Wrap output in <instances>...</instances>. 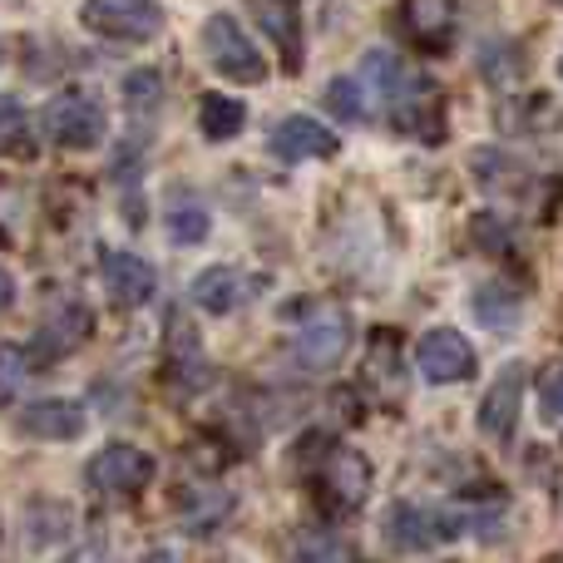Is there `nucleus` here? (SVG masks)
Masks as SVG:
<instances>
[{
  "label": "nucleus",
  "mask_w": 563,
  "mask_h": 563,
  "mask_svg": "<svg viewBox=\"0 0 563 563\" xmlns=\"http://www.w3.org/2000/svg\"><path fill=\"white\" fill-rule=\"evenodd\" d=\"M356 75L371 89V99L390 109L396 129H416V114H426L430 99H435V85L420 69H410L400 55H390V49H366Z\"/></svg>",
  "instance_id": "f257e3e1"
},
{
  "label": "nucleus",
  "mask_w": 563,
  "mask_h": 563,
  "mask_svg": "<svg viewBox=\"0 0 563 563\" xmlns=\"http://www.w3.org/2000/svg\"><path fill=\"white\" fill-rule=\"evenodd\" d=\"M380 534L396 554H430V549H445L465 534V519L445 505H426V499H400L386 509L380 519Z\"/></svg>",
  "instance_id": "f03ea898"
},
{
  "label": "nucleus",
  "mask_w": 563,
  "mask_h": 563,
  "mask_svg": "<svg viewBox=\"0 0 563 563\" xmlns=\"http://www.w3.org/2000/svg\"><path fill=\"white\" fill-rule=\"evenodd\" d=\"M203 59L223 79H233V85H263V79H267L263 49L253 45V35H247V30L238 25L228 10H218V15L203 20Z\"/></svg>",
  "instance_id": "7ed1b4c3"
},
{
  "label": "nucleus",
  "mask_w": 563,
  "mask_h": 563,
  "mask_svg": "<svg viewBox=\"0 0 563 563\" xmlns=\"http://www.w3.org/2000/svg\"><path fill=\"white\" fill-rule=\"evenodd\" d=\"M79 20L104 40L148 45V40L164 30V5H158V0H85Z\"/></svg>",
  "instance_id": "20e7f679"
},
{
  "label": "nucleus",
  "mask_w": 563,
  "mask_h": 563,
  "mask_svg": "<svg viewBox=\"0 0 563 563\" xmlns=\"http://www.w3.org/2000/svg\"><path fill=\"white\" fill-rule=\"evenodd\" d=\"M416 371L430 386H460L475 376V346L455 327H430L416 341Z\"/></svg>",
  "instance_id": "39448f33"
},
{
  "label": "nucleus",
  "mask_w": 563,
  "mask_h": 563,
  "mask_svg": "<svg viewBox=\"0 0 563 563\" xmlns=\"http://www.w3.org/2000/svg\"><path fill=\"white\" fill-rule=\"evenodd\" d=\"M45 124H49V139H55V144H65V148H95V144H104L109 119H104V109H99L95 95H85V89H69V95H59L55 104H49Z\"/></svg>",
  "instance_id": "423d86ee"
},
{
  "label": "nucleus",
  "mask_w": 563,
  "mask_h": 563,
  "mask_svg": "<svg viewBox=\"0 0 563 563\" xmlns=\"http://www.w3.org/2000/svg\"><path fill=\"white\" fill-rule=\"evenodd\" d=\"M346 346H351V321L341 317V311H321V317H311L307 327L297 331V341H291V361H297V371L321 376V371L341 366Z\"/></svg>",
  "instance_id": "0eeeda50"
},
{
  "label": "nucleus",
  "mask_w": 563,
  "mask_h": 563,
  "mask_svg": "<svg viewBox=\"0 0 563 563\" xmlns=\"http://www.w3.org/2000/svg\"><path fill=\"white\" fill-rule=\"evenodd\" d=\"M148 479H154V455L139 445H104L95 455V465H89V485L119 499L148 489Z\"/></svg>",
  "instance_id": "6e6552de"
},
{
  "label": "nucleus",
  "mask_w": 563,
  "mask_h": 563,
  "mask_svg": "<svg viewBox=\"0 0 563 563\" xmlns=\"http://www.w3.org/2000/svg\"><path fill=\"white\" fill-rule=\"evenodd\" d=\"M525 376L529 371L519 366H505L495 380H489V390H485V400H479V435L485 440H495V445H505L509 435H515V426H519V406H525Z\"/></svg>",
  "instance_id": "1a4fd4ad"
},
{
  "label": "nucleus",
  "mask_w": 563,
  "mask_h": 563,
  "mask_svg": "<svg viewBox=\"0 0 563 563\" xmlns=\"http://www.w3.org/2000/svg\"><path fill=\"white\" fill-rule=\"evenodd\" d=\"M267 144H273V154L282 158V164H311V158H331V154H336L341 139L331 134L321 119L287 114L273 134H267Z\"/></svg>",
  "instance_id": "9d476101"
},
{
  "label": "nucleus",
  "mask_w": 563,
  "mask_h": 563,
  "mask_svg": "<svg viewBox=\"0 0 563 563\" xmlns=\"http://www.w3.org/2000/svg\"><path fill=\"white\" fill-rule=\"evenodd\" d=\"M95 331V317H89V307L85 301H59L55 311L45 317V327L35 331V346H30V356L35 361H59L65 351H75L79 341Z\"/></svg>",
  "instance_id": "9b49d317"
},
{
  "label": "nucleus",
  "mask_w": 563,
  "mask_h": 563,
  "mask_svg": "<svg viewBox=\"0 0 563 563\" xmlns=\"http://www.w3.org/2000/svg\"><path fill=\"white\" fill-rule=\"evenodd\" d=\"M85 426H89L85 406H79V400H65V396L35 400V406L20 410V435H30V440H79Z\"/></svg>",
  "instance_id": "f8f14e48"
},
{
  "label": "nucleus",
  "mask_w": 563,
  "mask_h": 563,
  "mask_svg": "<svg viewBox=\"0 0 563 563\" xmlns=\"http://www.w3.org/2000/svg\"><path fill=\"white\" fill-rule=\"evenodd\" d=\"M104 291L114 297V307L134 311V307H144V301H154L158 277H154V267H148L144 257H134V253H104Z\"/></svg>",
  "instance_id": "ddd939ff"
},
{
  "label": "nucleus",
  "mask_w": 563,
  "mask_h": 563,
  "mask_svg": "<svg viewBox=\"0 0 563 563\" xmlns=\"http://www.w3.org/2000/svg\"><path fill=\"white\" fill-rule=\"evenodd\" d=\"M164 233L174 247H198L213 233V213L203 208V198H194V188H174L164 198Z\"/></svg>",
  "instance_id": "4468645a"
},
{
  "label": "nucleus",
  "mask_w": 563,
  "mask_h": 563,
  "mask_svg": "<svg viewBox=\"0 0 563 563\" xmlns=\"http://www.w3.org/2000/svg\"><path fill=\"white\" fill-rule=\"evenodd\" d=\"M470 311H475L479 327L509 331V327H519V317H525V291H519L509 277H489V282H479V287H475Z\"/></svg>",
  "instance_id": "2eb2a0df"
},
{
  "label": "nucleus",
  "mask_w": 563,
  "mask_h": 563,
  "mask_svg": "<svg viewBox=\"0 0 563 563\" xmlns=\"http://www.w3.org/2000/svg\"><path fill=\"white\" fill-rule=\"evenodd\" d=\"M188 297H194L203 311H213V317H228V311H238L247 297H253V282L238 273V267H208V273L194 277Z\"/></svg>",
  "instance_id": "dca6fc26"
},
{
  "label": "nucleus",
  "mask_w": 563,
  "mask_h": 563,
  "mask_svg": "<svg viewBox=\"0 0 563 563\" xmlns=\"http://www.w3.org/2000/svg\"><path fill=\"white\" fill-rule=\"evenodd\" d=\"M400 25L420 40V45H445L455 30V0H406L400 5Z\"/></svg>",
  "instance_id": "f3484780"
},
{
  "label": "nucleus",
  "mask_w": 563,
  "mask_h": 563,
  "mask_svg": "<svg viewBox=\"0 0 563 563\" xmlns=\"http://www.w3.org/2000/svg\"><path fill=\"white\" fill-rule=\"evenodd\" d=\"M257 20H263V30L282 45V59H287V69H301V15L291 0H253Z\"/></svg>",
  "instance_id": "a211bd4d"
},
{
  "label": "nucleus",
  "mask_w": 563,
  "mask_h": 563,
  "mask_svg": "<svg viewBox=\"0 0 563 563\" xmlns=\"http://www.w3.org/2000/svg\"><path fill=\"white\" fill-rule=\"evenodd\" d=\"M243 124H247V104H238V99H228V95L198 99V129H203V139L228 144V139L243 134Z\"/></svg>",
  "instance_id": "6ab92c4d"
},
{
  "label": "nucleus",
  "mask_w": 563,
  "mask_h": 563,
  "mask_svg": "<svg viewBox=\"0 0 563 563\" xmlns=\"http://www.w3.org/2000/svg\"><path fill=\"white\" fill-rule=\"evenodd\" d=\"M475 174H479V188H489V194H509V188H519L529 178V168L519 164L515 154H505V148H479Z\"/></svg>",
  "instance_id": "aec40b11"
},
{
  "label": "nucleus",
  "mask_w": 563,
  "mask_h": 563,
  "mask_svg": "<svg viewBox=\"0 0 563 563\" xmlns=\"http://www.w3.org/2000/svg\"><path fill=\"white\" fill-rule=\"evenodd\" d=\"M366 95H371V89L361 85V75H356V79L341 75V79H331V85H327V104H331V114L351 119V124H366V119H371Z\"/></svg>",
  "instance_id": "412c9836"
},
{
  "label": "nucleus",
  "mask_w": 563,
  "mask_h": 563,
  "mask_svg": "<svg viewBox=\"0 0 563 563\" xmlns=\"http://www.w3.org/2000/svg\"><path fill=\"white\" fill-rule=\"evenodd\" d=\"M5 154L10 158H30L35 148H30L25 139V109H20V99H5Z\"/></svg>",
  "instance_id": "4be33fe9"
},
{
  "label": "nucleus",
  "mask_w": 563,
  "mask_h": 563,
  "mask_svg": "<svg viewBox=\"0 0 563 563\" xmlns=\"http://www.w3.org/2000/svg\"><path fill=\"white\" fill-rule=\"evenodd\" d=\"M124 95L134 109H148V104H158V95H164V79H158L154 69H139V75H129Z\"/></svg>",
  "instance_id": "5701e85b"
},
{
  "label": "nucleus",
  "mask_w": 563,
  "mask_h": 563,
  "mask_svg": "<svg viewBox=\"0 0 563 563\" xmlns=\"http://www.w3.org/2000/svg\"><path fill=\"white\" fill-rule=\"evenodd\" d=\"M297 563H346V554H341L336 539H327V534H307V539L297 544Z\"/></svg>",
  "instance_id": "b1692460"
},
{
  "label": "nucleus",
  "mask_w": 563,
  "mask_h": 563,
  "mask_svg": "<svg viewBox=\"0 0 563 563\" xmlns=\"http://www.w3.org/2000/svg\"><path fill=\"white\" fill-rule=\"evenodd\" d=\"M539 410H544V420H563V366L544 371V380H539Z\"/></svg>",
  "instance_id": "393cba45"
},
{
  "label": "nucleus",
  "mask_w": 563,
  "mask_h": 563,
  "mask_svg": "<svg viewBox=\"0 0 563 563\" xmlns=\"http://www.w3.org/2000/svg\"><path fill=\"white\" fill-rule=\"evenodd\" d=\"M15 386H20V356H15V346L5 351V400H15Z\"/></svg>",
  "instance_id": "a878e982"
},
{
  "label": "nucleus",
  "mask_w": 563,
  "mask_h": 563,
  "mask_svg": "<svg viewBox=\"0 0 563 563\" xmlns=\"http://www.w3.org/2000/svg\"><path fill=\"white\" fill-rule=\"evenodd\" d=\"M148 563H178L174 554H158V559H148Z\"/></svg>",
  "instance_id": "bb28decb"
},
{
  "label": "nucleus",
  "mask_w": 563,
  "mask_h": 563,
  "mask_svg": "<svg viewBox=\"0 0 563 563\" xmlns=\"http://www.w3.org/2000/svg\"><path fill=\"white\" fill-rule=\"evenodd\" d=\"M559 75H563V49H559Z\"/></svg>",
  "instance_id": "cd10ccee"
},
{
  "label": "nucleus",
  "mask_w": 563,
  "mask_h": 563,
  "mask_svg": "<svg viewBox=\"0 0 563 563\" xmlns=\"http://www.w3.org/2000/svg\"><path fill=\"white\" fill-rule=\"evenodd\" d=\"M554 5H563V0H554Z\"/></svg>",
  "instance_id": "c85d7f7f"
},
{
  "label": "nucleus",
  "mask_w": 563,
  "mask_h": 563,
  "mask_svg": "<svg viewBox=\"0 0 563 563\" xmlns=\"http://www.w3.org/2000/svg\"><path fill=\"white\" fill-rule=\"evenodd\" d=\"M65 563H75V559H65Z\"/></svg>",
  "instance_id": "c756f323"
},
{
  "label": "nucleus",
  "mask_w": 563,
  "mask_h": 563,
  "mask_svg": "<svg viewBox=\"0 0 563 563\" xmlns=\"http://www.w3.org/2000/svg\"><path fill=\"white\" fill-rule=\"evenodd\" d=\"M559 563H563V559H559Z\"/></svg>",
  "instance_id": "7c9ffc66"
}]
</instances>
